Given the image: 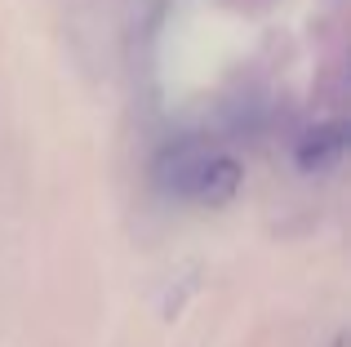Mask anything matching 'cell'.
<instances>
[{
  "label": "cell",
  "mask_w": 351,
  "mask_h": 347,
  "mask_svg": "<svg viewBox=\"0 0 351 347\" xmlns=\"http://www.w3.org/2000/svg\"><path fill=\"white\" fill-rule=\"evenodd\" d=\"M156 182L169 196L196 200V205H218V200L236 196L240 165L209 143H173L156 160Z\"/></svg>",
  "instance_id": "1"
},
{
  "label": "cell",
  "mask_w": 351,
  "mask_h": 347,
  "mask_svg": "<svg viewBox=\"0 0 351 347\" xmlns=\"http://www.w3.org/2000/svg\"><path fill=\"white\" fill-rule=\"evenodd\" d=\"M338 156H343V134H338V125L316 130V134H311V139L298 147V160H302L307 169H329Z\"/></svg>",
  "instance_id": "2"
}]
</instances>
